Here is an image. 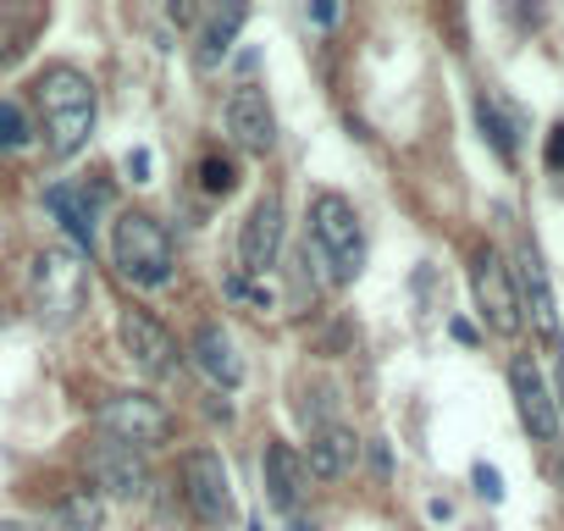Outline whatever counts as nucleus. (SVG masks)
I'll use <instances>...</instances> for the list:
<instances>
[{"label":"nucleus","mask_w":564,"mask_h":531,"mask_svg":"<svg viewBox=\"0 0 564 531\" xmlns=\"http://www.w3.org/2000/svg\"><path fill=\"white\" fill-rule=\"evenodd\" d=\"M553 355H558V399H564V344H553Z\"/></svg>","instance_id":"c85d7f7f"},{"label":"nucleus","mask_w":564,"mask_h":531,"mask_svg":"<svg viewBox=\"0 0 564 531\" xmlns=\"http://www.w3.org/2000/svg\"><path fill=\"white\" fill-rule=\"evenodd\" d=\"M166 18H172V23H194L199 12H194V0H172V7H166Z\"/></svg>","instance_id":"bb28decb"},{"label":"nucleus","mask_w":564,"mask_h":531,"mask_svg":"<svg viewBox=\"0 0 564 531\" xmlns=\"http://www.w3.org/2000/svg\"><path fill=\"white\" fill-rule=\"evenodd\" d=\"M128 177H133V183H150V150H133V155H128Z\"/></svg>","instance_id":"a878e982"},{"label":"nucleus","mask_w":564,"mask_h":531,"mask_svg":"<svg viewBox=\"0 0 564 531\" xmlns=\"http://www.w3.org/2000/svg\"><path fill=\"white\" fill-rule=\"evenodd\" d=\"M40 111H45V144L51 155H78L95 133V84L78 67H51L34 84Z\"/></svg>","instance_id":"f257e3e1"},{"label":"nucleus","mask_w":564,"mask_h":531,"mask_svg":"<svg viewBox=\"0 0 564 531\" xmlns=\"http://www.w3.org/2000/svg\"><path fill=\"white\" fill-rule=\"evenodd\" d=\"M95 199L100 194H89V188H73V183H56V188H45V205L62 216V227L84 243V249H95Z\"/></svg>","instance_id":"dca6fc26"},{"label":"nucleus","mask_w":564,"mask_h":531,"mask_svg":"<svg viewBox=\"0 0 564 531\" xmlns=\"http://www.w3.org/2000/svg\"><path fill=\"white\" fill-rule=\"evenodd\" d=\"M117 333H122V349H128V360H133L139 371H150V377H172V371H177L183 355H177L172 333H166L150 311H122Z\"/></svg>","instance_id":"1a4fd4ad"},{"label":"nucleus","mask_w":564,"mask_h":531,"mask_svg":"<svg viewBox=\"0 0 564 531\" xmlns=\"http://www.w3.org/2000/svg\"><path fill=\"white\" fill-rule=\"evenodd\" d=\"M100 432L111 443H128V448H155L172 437V415L144 393H117L100 404Z\"/></svg>","instance_id":"0eeeda50"},{"label":"nucleus","mask_w":564,"mask_h":531,"mask_svg":"<svg viewBox=\"0 0 564 531\" xmlns=\"http://www.w3.org/2000/svg\"><path fill=\"white\" fill-rule=\"evenodd\" d=\"M476 492H481V498H492V503H498V498H503V476H498V470H492V465H476Z\"/></svg>","instance_id":"b1692460"},{"label":"nucleus","mask_w":564,"mask_h":531,"mask_svg":"<svg viewBox=\"0 0 564 531\" xmlns=\"http://www.w3.org/2000/svg\"><path fill=\"white\" fill-rule=\"evenodd\" d=\"M199 183H205V194H232L238 172H232V161H221V155H205V161H199Z\"/></svg>","instance_id":"4be33fe9"},{"label":"nucleus","mask_w":564,"mask_h":531,"mask_svg":"<svg viewBox=\"0 0 564 531\" xmlns=\"http://www.w3.org/2000/svg\"><path fill=\"white\" fill-rule=\"evenodd\" d=\"M514 289H520V311H531V322L542 327V338L564 344V338H558V311H553V289H547L542 254H536V243H531V238L520 243V260H514Z\"/></svg>","instance_id":"ddd939ff"},{"label":"nucleus","mask_w":564,"mask_h":531,"mask_svg":"<svg viewBox=\"0 0 564 531\" xmlns=\"http://www.w3.org/2000/svg\"><path fill=\"white\" fill-rule=\"evenodd\" d=\"M509 388H514V404H520V421H525V432L536 437V443H558V404H553V393H547V382H542V371H536V360L531 355H514L509 360Z\"/></svg>","instance_id":"6e6552de"},{"label":"nucleus","mask_w":564,"mask_h":531,"mask_svg":"<svg viewBox=\"0 0 564 531\" xmlns=\"http://www.w3.org/2000/svg\"><path fill=\"white\" fill-rule=\"evenodd\" d=\"M194 366H199L210 382H221V388H238V382H243V360L232 355V338H227L221 327H199V338H194Z\"/></svg>","instance_id":"f3484780"},{"label":"nucleus","mask_w":564,"mask_h":531,"mask_svg":"<svg viewBox=\"0 0 564 531\" xmlns=\"http://www.w3.org/2000/svg\"><path fill=\"white\" fill-rule=\"evenodd\" d=\"M294 531H316V525H294Z\"/></svg>","instance_id":"2f4dec72"},{"label":"nucleus","mask_w":564,"mask_h":531,"mask_svg":"<svg viewBox=\"0 0 564 531\" xmlns=\"http://www.w3.org/2000/svg\"><path fill=\"white\" fill-rule=\"evenodd\" d=\"M470 283H476V305L487 316V327L498 338H514L525 327V311H520V289H514V266H503L498 249H481L476 266H470Z\"/></svg>","instance_id":"39448f33"},{"label":"nucleus","mask_w":564,"mask_h":531,"mask_svg":"<svg viewBox=\"0 0 564 531\" xmlns=\"http://www.w3.org/2000/svg\"><path fill=\"white\" fill-rule=\"evenodd\" d=\"M0 531H23V525H0Z\"/></svg>","instance_id":"7c9ffc66"},{"label":"nucleus","mask_w":564,"mask_h":531,"mask_svg":"<svg viewBox=\"0 0 564 531\" xmlns=\"http://www.w3.org/2000/svg\"><path fill=\"white\" fill-rule=\"evenodd\" d=\"M89 476H95V487L100 492H111V498H144L150 492V470H144V459H139V448H128V443H95V454H89Z\"/></svg>","instance_id":"f8f14e48"},{"label":"nucleus","mask_w":564,"mask_h":531,"mask_svg":"<svg viewBox=\"0 0 564 531\" xmlns=\"http://www.w3.org/2000/svg\"><path fill=\"white\" fill-rule=\"evenodd\" d=\"M183 498L205 525H232L238 520V498H232V476L221 465V454L199 448L183 459Z\"/></svg>","instance_id":"423d86ee"},{"label":"nucleus","mask_w":564,"mask_h":531,"mask_svg":"<svg viewBox=\"0 0 564 531\" xmlns=\"http://www.w3.org/2000/svg\"><path fill=\"white\" fill-rule=\"evenodd\" d=\"M276 249H282V194L265 188L243 221V238H238V254H243V272L249 278H265L276 266Z\"/></svg>","instance_id":"9d476101"},{"label":"nucleus","mask_w":564,"mask_h":531,"mask_svg":"<svg viewBox=\"0 0 564 531\" xmlns=\"http://www.w3.org/2000/svg\"><path fill=\"white\" fill-rule=\"evenodd\" d=\"M311 18H316V23H333V18H338V7H333V0H322V7H311Z\"/></svg>","instance_id":"cd10ccee"},{"label":"nucleus","mask_w":564,"mask_h":531,"mask_svg":"<svg viewBox=\"0 0 564 531\" xmlns=\"http://www.w3.org/2000/svg\"><path fill=\"white\" fill-rule=\"evenodd\" d=\"M227 133L249 150V155H265L276 144V117H271V100L260 84H238L227 95Z\"/></svg>","instance_id":"9b49d317"},{"label":"nucleus","mask_w":564,"mask_h":531,"mask_svg":"<svg viewBox=\"0 0 564 531\" xmlns=\"http://www.w3.org/2000/svg\"><path fill=\"white\" fill-rule=\"evenodd\" d=\"M316 254L322 278L327 283H349L366 260V238H360V216L344 194H316L311 199V243H305V260Z\"/></svg>","instance_id":"f03ea898"},{"label":"nucleus","mask_w":564,"mask_h":531,"mask_svg":"<svg viewBox=\"0 0 564 531\" xmlns=\"http://www.w3.org/2000/svg\"><path fill=\"white\" fill-rule=\"evenodd\" d=\"M300 492H305V459L289 443H271L265 448V498H271V509H294Z\"/></svg>","instance_id":"4468645a"},{"label":"nucleus","mask_w":564,"mask_h":531,"mask_svg":"<svg viewBox=\"0 0 564 531\" xmlns=\"http://www.w3.org/2000/svg\"><path fill=\"white\" fill-rule=\"evenodd\" d=\"M238 29H243V7H232L227 18H216V23L205 29V40H199V73H210V67L227 56V45H232Z\"/></svg>","instance_id":"a211bd4d"},{"label":"nucleus","mask_w":564,"mask_h":531,"mask_svg":"<svg viewBox=\"0 0 564 531\" xmlns=\"http://www.w3.org/2000/svg\"><path fill=\"white\" fill-rule=\"evenodd\" d=\"M89 300V266L78 249H45L34 260V305L51 322H73Z\"/></svg>","instance_id":"20e7f679"},{"label":"nucleus","mask_w":564,"mask_h":531,"mask_svg":"<svg viewBox=\"0 0 564 531\" xmlns=\"http://www.w3.org/2000/svg\"><path fill=\"white\" fill-rule=\"evenodd\" d=\"M355 459H360V443H355L349 426H322V432L311 437V476H322V481L349 476Z\"/></svg>","instance_id":"2eb2a0df"},{"label":"nucleus","mask_w":564,"mask_h":531,"mask_svg":"<svg viewBox=\"0 0 564 531\" xmlns=\"http://www.w3.org/2000/svg\"><path fill=\"white\" fill-rule=\"evenodd\" d=\"M476 122H481L487 144H492L503 161H514V128H509V117L498 111V100H492V95H476Z\"/></svg>","instance_id":"6ab92c4d"},{"label":"nucleus","mask_w":564,"mask_h":531,"mask_svg":"<svg viewBox=\"0 0 564 531\" xmlns=\"http://www.w3.org/2000/svg\"><path fill=\"white\" fill-rule=\"evenodd\" d=\"M62 520H67L73 531H100V520H106L100 492H95V487H73V492L62 498Z\"/></svg>","instance_id":"aec40b11"},{"label":"nucleus","mask_w":564,"mask_h":531,"mask_svg":"<svg viewBox=\"0 0 564 531\" xmlns=\"http://www.w3.org/2000/svg\"><path fill=\"white\" fill-rule=\"evenodd\" d=\"M111 254L122 266V278L139 289H166L172 283V238L155 216L144 210H122L117 232H111Z\"/></svg>","instance_id":"7ed1b4c3"},{"label":"nucleus","mask_w":564,"mask_h":531,"mask_svg":"<svg viewBox=\"0 0 564 531\" xmlns=\"http://www.w3.org/2000/svg\"><path fill=\"white\" fill-rule=\"evenodd\" d=\"M547 166H553V172H564V122L547 133Z\"/></svg>","instance_id":"393cba45"},{"label":"nucleus","mask_w":564,"mask_h":531,"mask_svg":"<svg viewBox=\"0 0 564 531\" xmlns=\"http://www.w3.org/2000/svg\"><path fill=\"white\" fill-rule=\"evenodd\" d=\"M7 51H12V29H7V23H0V56H7Z\"/></svg>","instance_id":"c756f323"},{"label":"nucleus","mask_w":564,"mask_h":531,"mask_svg":"<svg viewBox=\"0 0 564 531\" xmlns=\"http://www.w3.org/2000/svg\"><path fill=\"white\" fill-rule=\"evenodd\" d=\"M227 300H232V305H249V311H271V294H265L260 283H249L243 272L227 278Z\"/></svg>","instance_id":"5701e85b"},{"label":"nucleus","mask_w":564,"mask_h":531,"mask_svg":"<svg viewBox=\"0 0 564 531\" xmlns=\"http://www.w3.org/2000/svg\"><path fill=\"white\" fill-rule=\"evenodd\" d=\"M29 117H23V106L18 100H0V150H18V144H29Z\"/></svg>","instance_id":"412c9836"}]
</instances>
